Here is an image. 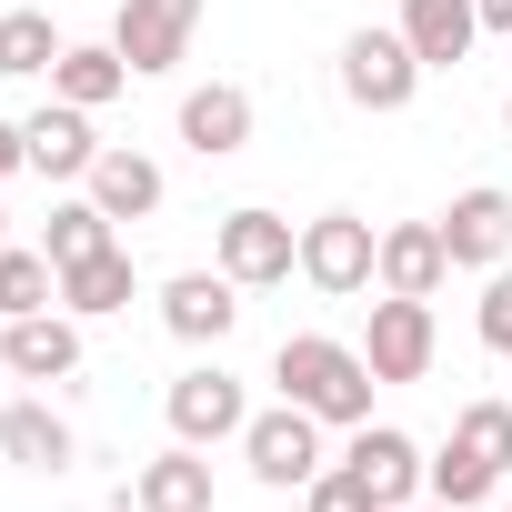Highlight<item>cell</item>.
I'll return each instance as SVG.
<instances>
[{
	"label": "cell",
	"instance_id": "6da1fadb",
	"mask_svg": "<svg viewBox=\"0 0 512 512\" xmlns=\"http://www.w3.org/2000/svg\"><path fill=\"white\" fill-rule=\"evenodd\" d=\"M272 382H282V402H302V412H322V422H342V432H362L372 422V362L352 352V342H332V332H282V352H272Z\"/></svg>",
	"mask_w": 512,
	"mask_h": 512
},
{
	"label": "cell",
	"instance_id": "7a4b0ae2",
	"mask_svg": "<svg viewBox=\"0 0 512 512\" xmlns=\"http://www.w3.org/2000/svg\"><path fill=\"white\" fill-rule=\"evenodd\" d=\"M211 262H221L241 292H272V282L302 272V231H292L282 211H262V201H241V211H221V231H211Z\"/></svg>",
	"mask_w": 512,
	"mask_h": 512
},
{
	"label": "cell",
	"instance_id": "3957f363",
	"mask_svg": "<svg viewBox=\"0 0 512 512\" xmlns=\"http://www.w3.org/2000/svg\"><path fill=\"white\" fill-rule=\"evenodd\" d=\"M302 282L332 292V302L372 292V282H382V231H372L362 211H322V221H302Z\"/></svg>",
	"mask_w": 512,
	"mask_h": 512
},
{
	"label": "cell",
	"instance_id": "277c9868",
	"mask_svg": "<svg viewBox=\"0 0 512 512\" xmlns=\"http://www.w3.org/2000/svg\"><path fill=\"white\" fill-rule=\"evenodd\" d=\"M241 462H251V482H272V492H302L312 472H332V462H322V412H302V402H272V412H251V422H241Z\"/></svg>",
	"mask_w": 512,
	"mask_h": 512
},
{
	"label": "cell",
	"instance_id": "5b68a950",
	"mask_svg": "<svg viewBox=\"0 0 512 512\" xmlns=\"http://www.w3.org/2000/svg\"><path fill=\"white\" fill-rule=\"evenodd\" d=\"M412 91H422V61H412L402 31H352L342 41V101L352 111H412Z\"/></svg>",
	"mask_w": 512,
	"mask_h": 512
},
{
	"label": "cell",
	"instance_id": "8992f818",
	"mask_svg": "<svg viewBox=\"0 0 512 512\" xmlns=\"http://www.w3.org/2000/svg\"><path fill=\"white\" fill-rule=\"evenodd\" d=\"M161 412H171V442H241V422H251V402H241V382L221 372V362H191L171 392H161Z\"/></svg>",
	"mask_w": 512,
	"mask_h": 512
},
{
	"label": "cell",
	"instance_id": "52a82bcc",
	"mask_svg": "<svg viewBox=\"0 0 512 512\" xmlns=\"http://www.w3.org/2000/svg\"><path fill=\"white\" fill-rule=\"evenodd\" d=\"M191 31H201V0H121V11H111V51L131 61V81L171 71L191 51Z\"/></svg>",
	"mask_w": 512,
	"mask_h": 512
},
{
	"label": "cell",
	"instance_id": "ba28073f",
	"mask_svg": "<svg viewBox=\"0 0 512 512\" xmlns=\"http://www.w3.org/2000/svg\"><path fill=\"white\" fill-rule=\"evenodd\" d=\"M442 251H452V272H502V251H512V191H502V181L452 191V211H442Z\"/></svg>",
	"mask_w": 512,
	"mask_h": 512
},
{
	"label": "cell",
	"instance_id": "9c48e42d",
	"mask_svg": "<svg viewBox=\"0 0 512 512\" xmlns=\"http://www.w3.org/2000/svg\"><path fill=\"white\" fill-rule=\"evenodd\" d=\"M161 322H171V342H231V322H241V282L211 262V272H171L161 282Z\"/></svg>",
	"mask_w": 512,
	"mask_h": 512
},
{
	"label": "cell",
	"instance_id": "30bf717a",
	"mask_svg": "<svg viewBox=\"0 0 512 512\" xmlns=\"http://www.w3.org/2000/svg\"><path fill=\"white\" fill-rule=\"evenodd\" d=\"M362 362H372V382H422L432 372V302L382 292L372 302V332H362Z\"/></svg>",
	"mask_w": 512,
	"mask_h": 512
},
{
	"label": "cell",
	"instance_id": "8fae6325",
	"mask_svg": "<svg viewBox=\"0 0 512 512\" xmlns=\"http://www.w3.org/2000/svg\"><path fill=\"white\" fill-rule=\"evenodd\" d=\"M342 462L362 472V492H372L382 512H402V502H422V472H432V452H422L412 432H392V422H362Z\"/></svg>",
	"mask_w": 512,
	"mask_h": 512
},
{
	"label": "cell",
	"instance_id": "7c38bea8",
	"mask_svg": "<svg viewBox=\"0 0 512 512\" xmlns=\"http://www.w3.org/2000/svg\"><path fill=\"white\" fill-rule=\"evenodd\" d=\"M0 372H11V382H71V372H81V312H31V322H11Z\"/></svg>",
	"mask_w": 512,
	"mask_h": 512
},
{
	"label": "cell",
	"instance_id": "4fadbf2b",
	"mask_svg": "<svg viewBox=\"0 0 512 512\" xmlns=\"http://www.w3.org/2000/svg\"><path fill=\"white\" fill-rule=\"evenodd\" d=\"M181 151H201V161L251 151V91H241V81H201V91H181Z\"/></svg>",
	"mask_w": 512,
	"mask_h": 512
},
{
	"label": "cell",
	"instance_id": "5bb4252c",
	"mask_svg": "<svg viewBox=\"0 0 512 512\" xmlns=\"http://www.w3.org/2000/svg\"><path fill=\"white\" fill-rule=\"evenodd\" d=\"M21 141H31V171L41 181H91V161L111 151V141H91V111H71V101H41L21 121Z\"/></svg>",
	"mask_w": 512,
	"mask_h": 512
},
{
	"label": "cell",
	"instance_id": "9a60e30c",
	"mask_svg": "<svg viewBox=\"0 0 512 512\" xmlns=\"http://www.w3.org/2000/svg\"><path fill=\"white\" fill-rule=\"evenodd\" d=\"M392 31L412 41L422 71H452V61L482 41V0H402V21H392Z\"/></svg>",
	"mask_w": 512,
	"mask_h": 512
},
{
	"label": "cell",
	"instance_id": "2e32d148",
	"mask_svg": "<svg viewBox=\"0 0 512 512\" xmlns=\"http://www.w3.org/2000/svg\"><path fill=\"white\" fill-rule=\"evenodd\" d=\"M442 282H452L442 221H392V231H382V292H402V302H432Z\"/></svg>",
	"mask_w": 512,
	"mask_h": 512
},
{
	"label": "cell",
	"instance_id": "e0dca14e",
	"mask_svg": "<svg viewBox=\"0 0 512 512\" xmlns=\"http://www.w3.org/2000/svg\"><path fill=\"white\" fill-rule=\"evenodd\" d=\"M81 191H91V201H101L111 221H151L171 181H161V161H151V151H131V141H111V151L91 161V181H81Z\"/></svg>",
	"mask_w": 512,
	"mask_h": 512
},
{
	"label": "cell",
	"instance_id": "ac0fdd59",
	"mask_svg": "<svg viewBox=\"0 0 512 512\" xmlns=\"http://www.w3.org/2000/svg\"><path fill=\"white\" fill-rule=\"evenodd\" d=\"M0 452H11L21 472H71L81 442H71V422H61L51 402H21V392H11V402H0Z\"/></svg>",
	"mask_w": 512,
	"mask_h": 512
},
{
	"label": "cell",
	"instance_id": "d6986e66",
	"mask_svg": "<svg viewBox=\"0 0 512 512\" xmlns=\"http://www.w3.org/2000/svg\"><path fill=\"white\" fill-rule=\"evenodd\" d=\"M131 502H141V512H211V462H201V442H171L161 462H141V472H131Z\"/></svg>",
	"mask_w": 512,
	"mask_h": 512
},
{
	"label": "cell",
	"instance_id": "ffe728a7",
	"mask_svg": "<svg viewBox=\"0 0 512 512\" xmlns=\"http://www.w3.org/2000/svg\"><path fill=\"white\" fill-rule=\"evenodd\" d=\"M131 91V61L111 51V41H71L61 61H51V101H71V111H101V101H121Z\"/></svg>",
	"mask_w": 512,
	"mask_h": 512
},
{
	"label": "cell",
	"instance_id": "44dd1931",
	"mask_svg": "<svg viewBox=\"0 0 512 512\" xmlns=\"http://www.w3.org/2000/svg\"><path fill=\"white\" fill-rule=\"evenodd\" d=\"M141 292V272H131V251L111 241V251H91V262H71L61 272V312H81V322H101V312H121Z\"/></svg>",
	"mask_w": 512,
	"mask_h": 512
},
{
	"label": "cell",
	"instance_id": "7402d4cb",
	"mask_svg": "<svg viewBox=\"0 0 512 512\" xmlns=\"http://www.w3.org/2000/svg\"><path fill=\"white\" fill-rule=\"evenodd\" d=\"M71 41L51 31V11H0V81H41Z\"/></svg>",
	"mask_w": 512,
	"mask_h": 512
},
{
	"label": "cell",
	"instance_id": "603a6c76",
	"mask_svg": "<svg viewBox=\"0 0 512 512\" xmlns=\"http://www.w3.org/2000/svg\"><path fill=\"white\" fill-rule=\"evenodd\" d=\"M61 302V262L51 251H0V322H31Z\"/></svg>",
	"mask_w": 512,
	"mask_h": 512
},
{
	"label": "cell",
	"instance_id": "cb8c5ba5",
	"mask_svg": "<svg viewBox=\"0 0 512 512\" xmlns=\"http://www.w3.org/2000/svg\"><path fill=\"white\" fill-rule=\"evenodd\" d=\"M111 231H121V221H111V211H101V201L81 191V201H61V211H51V231H41V251H51V262L71 272V262H91V251H111Z\"/></svg>",
	"mask_w": 512,
	"mask_h": 512
},
{
	"label": "cell",
	"instance_id": "d4e9b609",
	"mask_svg": "<svg viewBox=\"0 0 512 512\" xmlns=\"http://www.w3.org/2000/svg\"><path fill=\"white\" fill-rule=\"evenodd\" d=\"M422 492H432V502H452V512H472V502H492V492H502V472H492L482 452L442 442V452H432V472H422Z\"/></svg>",
	"mask_w": 512,
	"mask_h": 512
},
{
	"label": "cell",
	"instance_id": "484cf974",
	"mask_svg": "<svg viewBox=\"0 0 512 512\" xmlns=\"http://www.w3.org/2000/svg\"><path fill=\"white\" fill-rule=\"evenodd\" d=\"M452 442L482 452L492 472H512V402H462V412H452Z\"/></svg>",
	"mask_w": 512,
	"mask_h": 512
},
{
	"label": "cell",
	"instance_id": "4316f807",
	"mask_svg": "<svg viewBox=\"0 0 512 512\" xmlns=\"http://www.w3.org/2000/svg\"><path fill=\"white\" fill-rule=\"evenodd\" d=\"M302 502H312V512H382V502L362 492V472H352V462H332V472H312V482H302Z\"/></svg>",
	"mask_w": 512,
	"mask_h": 512
},
{
	"label": "cell",
	"instance_id": "83f0119b",
	"mask_svg": "<svg viewBox=\"0 0 512 512\" xmlns=\"http://www.w3.org/2000/svg\"><path fill=\"white\" fill-rule=\"evenodd\" d=\"M472 332H482V352H512V272H492V282H482V312H472Z\"/></svg>",
	"mask_w": 512,
	"mask_h": 512
},
{
	"label": "cell",
	"instance_id": "f1b7e54d",
	"mask_svg": "<svg viewBox=\"0 0 512 512\" xmlns=\"http://www.w3.org/2000/svg\"><path fill=\"white\" fill-rule=\"evenodd\" d=\"M21 161H31V141H21V121H0V181H11Z\"/></svg>",
	"mask_w": 512,
	"mask_h": 512
},
{
	"label": "cell",
	"instance_id": "f546056e",
	"mask_svg": "<svg viewBox=\"0 0 512 512\" xmlns=\"http://www.w3.org/2000/svg\"><path fill=\"white\" fill-rule=\"evenodd\" d=\"M482 31H512V0H482Z\"/></svg>",
	"mask_w": 512,
	"mask_h": 512
},
{
	"label": "cell",
	"instance_id": "4dcf8cb0",
	"mask_svg": "<svg viewBox=\"0 0 512 512\" xmlns=\"http://www.w3.org/2000/svg\"><path fill=\"white\" fill-rule=\"evenodd\" d=\"M0 191H11V181H0ZM0 251H11V201H0Z\"/></svg>",
	"mask_w": 512,
	"mask_h": 512
},
{
	"label": "cell",
	"instance_id": "1f68e13d",
	"mask_svg": "<svg viewBox=\"0 0 512 512\" xmlns=\"http://www.w3.org/2000/svg\"><path fill=\"white\" fill-rule=\"evenodd\" d=\"M402 512H452V502H432V492H422V502H402Z\"/></svg>",
	"mask_w": 512,
	"mask_h": 512
},
{
	"label": "cell",
	"instance_id": "d6a6232c",
	"mask_svg": "<svg viewBox=\"0 0 512 512\" xmlns=\"http://www.w3.org/2000/svg\"><path fill=\"white\" fill-rule=\"evenodd\" d=\"M502 121H512V101H502Z\"/></svg>",
	"mask_w": 512,
	"mask_h": 512
},
{
	"label": "cell",
	"instance_id": "836d02e7",
	"mask_svg": "<svg viewBox=\"0 0 512 512\" xmlns=\"http://www.w3.org/2000/svg\"><path fill=\"white\" fill-rule=\"evenodd\" d=\"M502 512H512V502H502Z\"/></svg>",
	"mask_w": 512,
	"mask_h": 512
}]
</instances>
